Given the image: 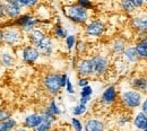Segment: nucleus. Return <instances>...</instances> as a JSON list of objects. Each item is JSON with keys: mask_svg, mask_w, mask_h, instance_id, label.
I'll return each instance as SVG.
<instances>
[{"mask_svg": "<svg viewBox=\"0 0 147 131\" xmlns=\"http://www.w3.org/2000/svg\"><path fill=\"white\" fill-rule=\"evenodd\" d=\"M16 2H18L23 8H27V9H33L38 6L41 0H15Z\"/></svg>", "mask_w": 147, "mask_h": 131, "instance_id": "28", "label": "nucleus"}, {"mask_svg": "<svg viewBox=\"0 0 147 131\" xmlns=\"http://www.w3.org/2000/svg\"><path fill=\"white\" fill-rule=\"evenodd\" d=\"M119 7L126 14H135L137 10L130 0H119Z\"/></svg>", "mask_w": 147, "mask_h": 131, "instance_id": "26", "label": "nucleus"}, {"mask_svg": "<svg viewBox=\"0 0 147 131\" xmlns=\"http://www.w3.org/2000/svg\"><path fill=\"white\" fill-rule=\"evenodd\" d=\"M85 131H105V124L101 119L90 118L85 122Z\"/></svg>", "mask_w": 147, "mask_h": 131, "instance_id": "20", "label": "nucleus"}, {"mask_svg": "<svg viewBox=\"0 0 147 131\" xmlns=\"http://www.w3.org/2000/svg\"><path fill=\"white\" fill-rule=\"evenodd\" d=\"M13 116V112L7 107H0V122Z\"/></svg>", "mask_w": 147, "mask_h": 131, "instance_id": "34", "label": "nucleus"}, {"mask_svg": "<svg viewBox=\"0 0 147 131\" xmlns=\"http://www.w3.org/2000/svg\"><path fill=\"white\" fill-rule=\"evenodd\" d=\"M105 30H107V26H105L104 21L97 18L88 20L84 27L85 35L90 38H102L105 33Z\"/></svg>", "mask_w": 147, "mask_h": 131, "instance_id": "7", "label": "nucleus"}, {"mask_svg": "<svg viewBox=\"0 0 147 131\" xmlns=\"http://www.w3.org/2000/svg\"><path fill=\"white\" fill-rule=\"evenodd\" d=\"M47 35H48V34H47V32H45L43 28L36 27V28H34L33 31H31L30 33H27L25 36H26V40H27V42H28L30 44H32V45L35 46V45L38 44Z\"/></svg>", "mask_w": 147, "mask_h": 131, "instance_id": "18", "label": "nucleus"}, {"mask_svg": "<svg viewBox=\"0 0 147 131\" xmlns=\"http://www.w3.org/2000/svg\"><path fill=\"white\" fill-rule=\"evenodd\" d=\"M75 50H76L77 54H79V56L85 53L87 50V42L84 40H77L76 45H75Z\"/></svg>", "mask_w": 147, "mask_h": 131, "instance_id": "31", "label": "nucleus"}, {"mask_svg": "<svg viewBox=\"0 0 147 131\" xmlns=\"http://www.w3.org/2000/svg\"><path fill=\"white\" fill-rule=\"evenodd\" d=\"M86 112H87V105H85V104L78 103V104H76L73 107L74 116H82Z\"/></svg>", "mask_w": 147, "mask_h": 131, "instance_id": "30", "label": "nucleus"}, {"mask_svg": "<svg viewBox=\"0 0 147 131\" xmlns=\"http://www.w3.org/2000/svg\"><path fill=\"white\" fill-rule=\"evenodd\" d=\"M142 102H143V94L132 88L122 91L120 94V103L127 110L130 111L136 110L137 107L140 106Z\"/></svg>", "mask_w": 147, "mask_h": 131, "instance_id": "5", "label": "nucleus"}, {"mask_svg": "<svg viewBox=\"0 0 147 131\" xmlns=\"http://www.w3.org/2000/svg\"><path fill=\"white\" fill-rule=\"evenodd\" d=\"M35 48L37 49L40 56L42 58H50L55 51V42H53L52 36L47 35L38 44L35 45Z\"/></svg>", "mask_w": 147, "mask_h": 131, "instance_id": "12", "label": "nucleus"}, {"mask_svg": "<svg viewBox=\"0 0 147 131\" xmlns=\"http://www.w3.org/2000/svg\"><path fill=\"white\" fill-rule=\"evenodd\" d=\"M91 99H92V97H79V103L87 105V104L90 103V101H91Z\"/></svg>", "mask_w": 147, "mask_h": 131, "instance_id": "43", "label": "nucleus"}, {"mask_svg": "<svg viewBox=\"0 0 147 131\" xmlns=\"http://www.w3.org/2000/svg\"><path fill=\"white\" fill-rule=\"evenodd\" d=\"M145 7H147V0H145Z\"/></svg>", "mask_w": 147, "mask_h": 131, "instance_id": "47", "label": "nucleus"}, {"mask_svg": "<svg viewBox=\"0 0 147 131\" xmlns=\"http://www.w3.org/2000/svg\"><path fill=\"white\" fill-rule=\"evenodd\" d=\"M91 83V77H78V80H77V86L83 88L87 85H90Z\"/></svg>", "mask_w": 147, "mask_h": 131, "instance_id": "36", "label": "nucleus"}, {"mask_svg": "<svg viewBox=\"0 0 147 131\" xmlns=\"http://www.w3.org/2000/svg\"><path fill=\"white\" fill-rule=\"evenodd\" d=\"M137 131H144V130H137Z\"/></svg>", "mask_w": 147, "mask_h": 131, "instance_id": "49", "label": "nucleus"}, {"mask_svg": "<svg viewBox=\"0 0 147 131\" xmlns=\"http://www.w3.org/2000/svg\"><path fill=\"white\" fill-rule=\"evenodd\" d=\"M42 87L44 89V92L55 97L57 95H59L62 87H61V74L55 73V71H49L42 77Z\"/></svg>", "mask_w": 147, "mask_h": 131, "instance_id": "3", "label": "nucleus"}, {"mask_svg": "<svg viewBox=\"0 0 147 131\" xmlns=\"http://www.w3.org/2000/svg\"><path fill=\"white\" fill-rule=\"evenodd\" d=\"M47 109L52 113L53 115H55L57 118H58V116H60V115L62 114V111H61L60 106L58 105L57 99H55V97H52V98L49 101V103H48V105H47Z\"/></svg>", "mask_w": 147, "mask_h": 131, "instance_id": "27", "label": "nucleus"}, {"mask_svg": "<svg viewBox=\"0 0 147 131\" xmlns=\"http://www.w3.org/2000/svg\"><path fill=\"white\" fill-rule=\"evenodd\" d=\"M11 25L16 26L22 30V32L26 35L27 33H30L31 31H33L34 28L38 27L42 24V20L35 16L32 13H23L22 15H19L18 17L14 20H9Z\"/></svg>", "mask_w": 147, "mask_h": 131, "instance_id": "2", "label": "nucleus"}, {"mask_svg": "<svg viewBox=\"0 0 147 131\" xmlns=\"http://www.w3.org/2000/svg\"><path fill=\"white\" fill-rule=\"evenodd\" d=\"M74 131H75V130H74Z\"/></svg>", "mask_w": 147, "mask_h": 131, "instance_id": "50", "label": "nucleus"}, {"mask_svg": "<svg viewBox=\"0 0 147 131\" xmlns=\"http://www.w3.org/2000/svg\"><path fill=\"white\" fill-rule=\"evenodd\" d=\"M43 116L41 112H33L30 113L28 115H26L23 120V127L25 129H30V130H33L35 129L37 126L41 123Z\"/></svg>", "mask_w": 147, "mask_h": 131, "instance_id": "16", "label": "nucleus"}, {"mask_svg": "<svg viewBox=\"0 0 147 131\" xmlns=\"http://www.w3.org/2000/svg\"><path fill=\"white\" fill-rule=\"evenodd\" d=\"M93 87L91 85H87L83 88H80V93H79V96L80 97H92L93 95Z\"/></svg>", "mask_w": 147, "mask_h": 131, "instance_id": "35", "label": "nucleus"}, {"mask_svg": "<svg viewBox=\"0 0 147 131\" xmlns=\"http://www.w3.org/2000/svg\"><path fill=\"white\" fill-rule=\"evenodd\" d=\"M65 88H66L67 94H69V95H74V94H75V88H74V85H73V83H71V80H70V78H68Z\"/></svg>", "mask_w": 147, "mask_h": 131, "instance_id": "38", "label": "nucleus"}, {"mask_svg": "<svg viewBox=\"0 0 147 131\" xmlns=\"http://www.w3.org/2000/svg\"><path fill=\"white\" fill-rule=\"evenodd\" d=\"M121 58L128 63V64H135L137 62L140 61V58L138 56L136 49H135V45H128L126 48V50L123 51Z\"/></svg>", "mask_w": 147, "mask_h": 131, "instance_id": "19", "label": "nucleus"}, {"mask_svg": "<svg viewBox=\"0 0 147 131\" xmlns=\"http://www.w3.org/2000/svg\"><path fill=\"white\" fill-rule=\"evenodd\" d=\"M15 63H16V56L9 48L0 52V66L2 68L9 69L14 67Z\"/></svg>", "mask_w": 147, "mask_h": 131, "instance_id": "15", "label": "nucleus"}, {"mask_svg": "<svg viewBox=\"0 0 147 131\" xmlns=\"http://www.w3.org/2000/svg\"><path fill=\"white\" fill-rule=\"evenodd\" d=\"M2 26V45L9 49L20 48L26 38L22 30L11 25L10 21L5 23Z\"/></svg>", "mask_w": 147, "mask_h": 131, "instance_id": "1", "label": "nucleus"}, {"mask_svg": "<svg viewBox=\"0 0 147 131\" xmlns=\"http://www.w3.org/2000/svg\"><path fill=\"white\" fill-rule=\"evenodd\" d=\"M130 25L139 36L147 35V13L140 11L138 14H134L130 18Z\"/></svg>", "mask_w": 147, "mask_h": 131, "instance_id": "9", "label": "nucleus"}, {"mask_svg": "<svg viewBox=\"0 0 147 131\" xmlns=\"http://www.w3.org/2000/svg\"><path fill=\"white\" fill-rule=\"evenodd\" d=\"M70 123H71V127H73V129L75 131H83L84 129V124L82 123V121L78 119V118H71V121H70Z\"/></svg>", "mask_w": 147, "mask_h": 131, "instance_id": "33", "label": "nucleus"}, {"mask_svg": "<svg viewBox=\"0 0 147 131\" xmlns=\"http://www.w3.org/2000/svg\"><path fill=\"white\" fill-rule=\"evenodd\" d=\"M52 131H67V130L63 129V128H55V129H53Z\"/></svg>", "mask_w": 147, "mask_h": 131, "instance_id": "46", "label": "nucleus"}, {"mask_svg": "<svg viewBox=\"0 0 147 131\" xmlns=\"http://www.w3.org/2000/svg\"><path fill=\"white\" fill-rule=\"evenodd\" d=\"M75 70L78 77H93V64L91 56L78 59L75 66Z\"/></svg>", "mask_w": 147, "mask_h": 131, "instance_id": "11", "label": "nucleus"}, {"mask_svg": "<svg viewBox=\"0 0 147 131\" xmlns=\"http://www.w3.org/2000/svg\"><path fill=\"white\" fill-rule=\"evenodd\" d=\"M63 14L70 21L77 25H85L90 20V11L77 3H71L63 7Z\"/></svg>", "mask_w": 147, "mask_h": 131, "instance_id": "4", "label": "nucleus"}, {"mask_svg": "<svg viewBox=\"0 0 147 131\" xmlns=\"http://www.w3.org/2000/svg\"><path fill=\"white\" fill-rule=\"evenodd\" d=\"M18 123L15 118H9L2 122H0V131H11L13 129L17 128Z\"/></svg>", "mask_w": 147, "mask_h": 131, "instance_id": "25", "label": "nucleus"}, {"mask_svg": "<svg viewBox=\"0 0 147 131\" xmlns=\"http://www.w3.org/2000/svg\"><path fill=\"white\" fill-rule=\"evenodd\" d=\"M135 49L140 60H147V35L139 36V40L135 44Z\"/></svg>", "mask_w": 147, "mask_h": 131, "instance_id": "21", "label": "nucleus"}, {"mask_svg": "<svg viewBox=\"0 0 147 131\" xmlns=\"http://www.w3.org/2000/svg\"><path fill=\"white\" fill-rule=\"evenodd\" d=\"M136 9H142L145 7V0H130Z\"/></svg>", "mask_w": 147, "mask_h": 131, "instance_id": "39", "label": "nucleus"}, {"mask_svg": "<svg viewBox=\"0 0 147 131\" xmlns=\"http://www.w3.org/2000/svg\"><path fill=\"white\" fill-rule=\"evenodd\" d=\"M11 131H26V129H25L24 127H23V128H18V127H17V128H15V129H13V130H11Z\"/></svg>", "mask_w": 147, "mask_h": 131, "instance_id": "45", "label": "nucleus"}, {"mask_svg": "<svg viewBox=\"0 0 147 131\" xmlns=\"http://www.w3.org/2000/svg\"><path fill=\"white\" fill-rule=\"evenodd\" d=\"M6 19V14H5V8H3V2L2 0H0V20H5Z\"/></svg>", "mask_w": 147, "mask_h": 131, "instance_id": "40", "label": "nucleus"}, {"mask_svg": "<svg viewBox=\"0 0 147 131\" xmlns=\"http://www.w3.org/2000/svg\"><path fill=\"white\" fill-rule=\"evenodd\" d=\"M2 45V27L0 25V46Z\"/></svg>", "mask_w": 147, "mask_h": 131, "instance_id": "44", "label": "nucleus"}, {"mask_svg": "<svg viewBox=\"0 0 147 131\" xmlns=\"http://www.w3.org/2000/svg\"><path fill=\"white\" fill-rule=\"evenodd\" d=\"M76 3L88 11L94 9V3H93L92 0H76Z\"/></svg>", "mask_w": 147, "mask_h": 131, "instance_id": "32", "label": "nucleus"}, {"mask_svg": "<svg viewBox=\"0 0 147 131\" xmlns=\"http://www.w3.org/2000/svg\"><path fill=\"white\" fill-rule=\"evenodd\" d=\"M144 131H147V128H146V129H145V130H144Z\"/></svg>", "mask_w": 147, "mask_h": 131, "instance_id": "48", "label": "nucleus"}, {"mask_svg": "<svg viewBox=\"0 0 147 131\" xmlns=\"http://www.w3.org/2000/svg\"><path fill=\"white\" fill-rule=\"evenodd\" d=\"M117 99H118L117 87L114 85H109L103 91V93L101 95V98H100V102L104 106H110V105H113L117 102Z\"/></svg>", "mask_w": 147, "mask_h": 131, "instance_id": "13", "label": "nucleus"}, {"mask_svg": "<svg viewBox=\"0 0 147 131\" xmlns=\"http://www.w3.org/2000/svg\"><path fill=\"white\" fill-rule=\"evenodd\" d=\"M93 64V77H103L108 73L110 67V60L107 56L95 54L91 56Z\"/></svg>", "mask_w": 147, "mask_h": 131, "instance_id": "8", "label": "nucleus"}, {"mask_svg": "<svg viewBox=\"0 0 147 131\" xmlns=\"http://www.w3.org/2000/svg\"><path fill=\"white\" fill-rule=\"evenodd\" d=\"M63 41H65L66 49L70 52V51H73V49H75V45H76V42H77V38H76V35H74V34H69Z\"/></svg>", "mask_w": 147, "mask_h": 131, "instance_id": "29", "label": "nucleus"}, {"mask_svg": "<svg viewBox=\"0 0 147 131\" xmlns=\"http://www.w3.org/2000/svg\"><path fill=\"white\" fill-rule=\"evenodd\" d=\"M68 75L67 74H61V87L65 88L66 87V84H67V80H68Z\"/></svg>", "mask_w": 147, "mask_h": 131, "instance_id": "41", "label": "nucleus"}, {"mask_svg": "<svg viewBox=\"0 0 147 131\" xmlns=\"http://www.w3.org/2000/svg\"><path fill=\"white\" fill-rule=\"evenodd\" d=\"M18 56L19 59L22 60V62L27 64V66L35 64L38 61V59L41 58L36 48L30 43L23 44L20 48H18Z\"/></svg>", "mask_w": 147, "mask_h": 131, "instance_id": "6", "label": "nucleus"}, {"mask_svg": "<svg viewBox=\"0 0 147 131\" xmlns=\"http://www.w3.org/2000/svg\"><path fill=\"white\" fill-rule=\"evenodd\" d=\"M117 121H118V124L120 127H125L126 124H128V122L130 121V116L127 115V114H121V115H119Z\"/></svg>", "mask_w": 147, "mask_h": 131, "instance_id": "37", "label": "nucleus"}, {"mask_svg": "<svg viewBox=\"0 0 147 131\" xmlns=\"http://www.w3.org/2000/svg\"><path fill=\"white\" fill-rule=\"evenodd\" d=\"M134 126L137 130H145L147 128V115L142 111L138 112L134 118Z\"/></svg>", "mask_w": 147, "mask_h": 131, "instance_id": "24", "label": "nucleus"}, {"mask_svg": "<svg viewBox=\"0 0 147 131\" xmlns=\"http://www.w3.org/2000/svg\"><path fill=\"white\" fill-rule=\"evenodd\" d=\"M129 85L130 88L139 92L142 94L147 93V77L144 75L135 76L132 78H130L129 80Z\"/></svg>", "mask_w": 147, "mask_h": 131, "instance_id": "14", "label": "nucleus"}, {"mask_svg": "<svg viewBox=\"0 0 147 131\" xmlns=\"http://www.w3.org/2000/svg\"><path fill=\"white\" fill-rule=\"evenodd\" d=\"M140 110H142V112L145 113L147 115V98H145V99L142 102V104H140Z\"/></svg>", "mask_w": 147, "mask_h": 131, "instance_id": "42", "label": "nucleus"}, {"mask_svg": "<svg viewBox=\"0 0 147 131\" xmlns=\"http://www.w3.org/2000/svg\"><path fill=\"white\" fill-rule=\"evenodd\" d=\"M127 46H128V44H127L126 40H123L122 38H113L110 43V51L113 56L119 58V56H122V53Z\"/></svg>", "mask_w": 147, "mask_h": 131, "instance_id": "17", "label": "nucleus"}, {"mask_svg": "<svg viewBox=\"0 0 147 131\" xmlns=\"http://www.w3.org/2000/svg\"><path fill=\"white\" fill-rule=\"evenodd\" d=\"M51 34L52 36L57 40H65L69 35L68 33V30H66L61 23H57L52 26V30H51Z\"/></svg>", "mask_w": 147, "mask_h": 131, "instance_id": "22", "label": "nucleus"}, {"mask_svg": "<svg viewBox=\"0 0 147 131\" xmlns=\"http://www.w3.org/2000/svg\"><path fill=\"white\" fill-rule=\"evenodd\" d=\"M43 119L41 121V123L37 126L35 129H33V131H52L53 130V124H55V120L49 118V116H44L42 115Z\"/></svg>", "mask_w": 147, "mask_h": 131, "instance_id": "23", "label": "nucleus"}, {"mask_svg": "<svg viewBox=\"0 0 147 131\" xmlns=\"http://www.w3.org/2000/svg\"><path fill=\"white\" fill-rule=\"evenodd\" d=\"M2 2H3L6 18L8 20H14L17 18L19 15L23 14L24 8L15 0H2Z\"/></svg>", "mask_w": 147, "mask_h": 131, "instance_id": "10", "label": "nucleus"}]
</instances>
